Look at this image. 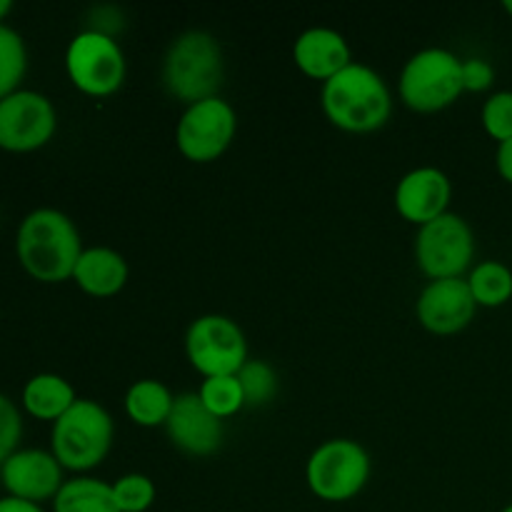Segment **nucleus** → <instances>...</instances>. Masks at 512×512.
Masks as SVG:
<instances>
[{"label": "nucleus", "instance_id": "nucleus-1", "mask_svg": "<svg viewBox=\"0 0 512 512\" xmlns=\"http://www.w3.org/2000/svg\"><path fill=\"white\" fill-rule=\"evenodd\" d=\"M83 250L78 228L63 210L38 208L20 220L15 253L25 273L38 283L73 280Z\"/></svg>", "mask_w": 512, "mask_h": 512}, {"label": "nucleus", "instance_id": "nucleus-2", "mask_svg": "<svg viewBox=\"0 0 512 512\" xmlns=\"http://www.w3.org/2000/svg\"><path fill=\"white\" fill-rule=\"evenodd\" d=\"M320 103L325 118L345 133H373L383 128L393 113L388 83L378 70L363 63H350L323 83Z\"/></svg>", "mask_w": 512, "mask_h": 512}, {"label": "nucleus", "instance_id": "nucleus-3", "mask_svg": "<svg viewBox=\"0 0 512 512\" xmlns=\"http://www.w3.org/2000/svg\"><path fill=\"white\" fill-rule=\"evenodd\" d=\"M160 75L168 95L185 108L215 98L225 78L223 48L208 30H185L165 50Z\"/></svg>", "mask_w": 512, "mask_h": 512}, {"label": "nucleus", "instance_id": "nucleus-4", "mask_svg": "<svg viewBox=\"0 0 512 512\" xmlns=\"http://www.w3.org/2000/svg\"><path fill=\"white\" fill-rule=\"evenodd\" d=\"M113 435L115 425L108 410L95 400L78 398L73 408L53 423L50 453L63 470L85 475L108 458Z\"/></svg>", "mask_w": 512, "mask_h": 512}, {"label": "nucleus", "instance_id": "nucleus-5", "mask_svg": "<svg viewBox=\"0 0 512 512\" xmlns=\"http://www.w3.org/2000/svg\"><path fill=\"white\" fill-rule=\"evenodd\" d=\"M400 100L415 113L450 108L463 90V58L445 48H423L410 55L398 80Z\"/></svg>", "mask_w": 512, "mask_h": 512}, {"label": "nucleus", "instance_id": "nucleus-6", "mask_svg": "<svg viewBox=\"0 0 512 512\" xmlns=\"http://www.w3.org/2000/svg\"><path fill=\"white\" fill-rule=\"evenodd\" d=\"M370 455L350 438H330L310 453L305 483L323 503H348L358 498L370 480Z\"/></svg>", "mask_w": 512, "mask_h": 512}, {"label": "nucleus", "instance_id": "nucleus-7", "mask_svg": "<svg viewBox=\"0 0 512 512\" xmlns=\"http://www.w3.org/2000/svg\"><path fill=\"white\" fill-rule=\"evenodd\" d=\"M65 70L68 78L80 93L90 98L113 95L123 85L128 65H125L123 48L113 35L100 30H80L65 50Z\"/></svg>", "mask_w": 512, "mask_h": 512}, {"label": "nucleus", "instance_id": "nucleus-8", "mask_svg": "<svg viewBox=\"0 0 512 512\" xmlns=\"http://www.w3.org/2000/svg\"><path fill=\"white\" fill-rule=\"evenodd\" d=\"M475 260V235L468 220L445 213L420 225L415 235V263L430 280L463 278Z\"/></svg>", "mask_w": 512, "mask_h": 512}, {"label": "nucleus", "instance_id": "nucleus-9", "mask_svg": "<svg viewBox=\"0 0 512 512\" xmlns=\"http://www.w3.org/2000/svg\"><path fill=\"white\" fill-rule=\"evenodd\" d=\"M185 355L203 378L238 375L248 363V340L228 315H200L185 333Z\"/></svg>", "mask_w": 512, "mask_h": 512}, {"label": "nucleus", "instance_id": "nucleus-10", "mask_svg": "<svg viewBox=\"0 0 512 512\" xmlns=\"http://www.w3.org/2000/svg\"><path fill=\"white\" fill-rule=\"evenodd\" d=\"M238 133V115L220 95L183 110L175 128V145L190 163H213L233 145Z\"/></svg>", "mask_w": 512, "mask_h": 512}, {"label": "nucleus", "instance_id": "nucleus-11", "mask_svg": "<svg viewBox=\"0 0 512 512\" xmlns=\"http://www.w3.org/2000/svg\"><path fill=\"white\" fill-rule=\"evenodd\" d=\"M58 130V113L48 95L15 90L0 100V148L8 153H33L48 145Z\"/></svg>", "mask_w": 512, "mask_h": 512}, {"label": "nucleus", "instance_id": "nucleus-12", "mask_svg": "<svg viewBox=\"0 0 512 512\" xmlns=\"http://www.w3.org/2000/svg\"><path fill=\"white\" fill-rule=\"evenodd\" d=\"M0 473L5 495L38 505L53 503L65 483L63 465L50 450L40 448H18L0 463Z\"/></svg>", "mask_w": 512, "mask_h": 512}, {"label": "nucleus", "instance_id": "nucleus-13", "mask_svg": "<svg viewBox=\"0 0 512 512\" xmlns=\"http://www.w3.org/2000/svg\"><path fill=\"white\" fill-rule=\"evenodd\" d=\"M475 310H478V303L465 278L430 280L415 303L420 325L433 335L460 333L473 323Z\"/></svg>", "mask_w": 512, "mask_h": 512}, {"label": "nucleus", "instance_id": "nucleus-14", "mask_svg": "<svg viewBox=\"0 0 512 512\" xmlns=\"http://www.w3.org/2000/svg\"><path fill=\"white\" fill-rule=\"evenodd\" d=\"M170 443L185 455L193 458H208L223 445V420L215 418L203 405L198 393L175 395L173 410L165 423Z\"/></svg>", "mask_w": 512, "mask_h": 512}, {"label": "nucleus", "instance_id": "nucleus-15", "mask_svg": "<svg viewBox=\"0 0 512 512\" xmlns=\"http://www.w3.org/2000/svg\"><path fill=\"white\" fill-rule=\"evenodd\" d=\"M450 198H453V185H450L448 175L433 165H423L400 178L398 188H395V210L400 213V218L420 228V225L450 213Z\"/></svg>", "mask_w": 512, "mask_h": 512}, {"label": "nucleus", "instance_id": "nucleus-16", "mask_svg": "<svg viewBox=\"0 0 512 512\" xmlns=\"http://www.w3.org/2000/svg\"><path fill=\"white\" fill-rule=\"evenodd\" d=\"M293 60L300 73L323 83L355 63L348 40L333 28L303 30L293 45Z\"/></svg>", "mask_w": 512, "mask_h": 512}, {"label": "nucleus", "instance_id": "nucleus-17", "mask_svg": "<svg viewBox=\"0 0 512 512\" xmlns=\"http://www.w3.org/2000/svg\"><path fill=\"white\" fill-rule=\"evenodd\" d=\"M128 263L113 248H85L73 270V280L83 293L93 298H113L128 283Z\"/></svg>", "mask_w": 512, "mask_h": 512}, {"label": "nucleus", "instance_id": "nucleus-18", "mask_svg": "<svg viewBox=\"0 0 512 512\" xmlns=\"http://www.w3.org/2000/svg\"><path fill=\"white\" fill-rule=\"evenodd\" d=\"M20 400H23L25 413L33 415L35 420L55 423V420L63 418V415L73 408L78 395H75L73 385H70L63 375L38 373L25 383Z\"/></svg>", "mask_w": 512, "mask_h": 512}, {"label": "nucleus", "instance_id": "nucleus-19", "mask_svg": "<svg viewBox=\"0 0 512 512\" xmlns=\"http://www.w3.org/2000/svg\"><path fill=\"white\" fill-rule=\"evenodd\" d=\"M175 395L160 380H138L125 393V415L140 428H160L168 423Z\"/></svg>", "mask_w": 512, "mask_h": 512}, {"label": "nucleus", "instance_id": "nucleus-20", "mask_svg": "<svg viewBox=\"0 0 512 512\" xmlns=\"http://www.w3.org/2000/svg\"><path fill=\"white\" fill-rule=\"evenodd\" d=\"M53 512H120L113 498V483L93 478V475H75L65 480L60 493L53 500Z\"/></svg>", "mask_w": 512, "mask_h": 512}, {"label": "nucleus", "instance_id": "nucleus-21", "mask_svg": "<svg viewBox=\"0 0 512 512\" xmlns=\"http://www.w3.org/2000/svg\"><path fill=\"white\" fill-rule=\"evenodd\" d=\"M465 280L478 308H500L512 298V270L500 260H483Z\"/></svg>", "mask_w": 512, "mask_h": 512}, {"label": "nucleus", "instance_id": "nucleus-22", "mask_svg": "<svg viewBox=\"0 0 512 512\" xmlns=\"http://www.w3.org/2000/svg\"><path fill=\"white\" fill-rule=\"evenodd\" d=\"M28 73V48L23 35L8 23H0V100L20 90Z\"/></svg>", "mask_w": 512, "mask_h": 512}, {"label": "nucleus", "instance_id": "nucleus-23", "mask_svg": "<svg viewBox=\"0 0 512 512\" xmlns=\"http://www.w3.org/2000/svg\"><path fill=\"white\" fill-rule=\"evenodd\" d=\"M200 400L215 418H233L245 408V395L240 388L238 375H218V378H203L198 388Z\"/></svg>", "mask_w": 512, "mask_h": 512}, {"label": "nucleus", "instance_id": "nucleus-24", "mask_svg": "<svg viewBox=\"0 0 512 512\" xmlns=\"http://www.w3.org/2000/svg\"><path fill=\"white\" fill-rule=\"evenodd\" d=\"M238 380H240V388H243L245 395V405H268L270 400H275L278 395V373L270 363L265 360H250L238 370Z\"/></svg>", "mask_w": 512, "mask_h": 512}, {"label": "nucleus", "instance_id": "nucleus-25", "mask_svg": "<svg viewBox=\"0 0 512 512\" xmlns=\"http://www.w3.org/2000/svg\"><path fill=\"white\" fill-rule=\"evenodd\" d=\"M113 498L120 512H148L158 498V490L148 475L128 473L113 483Z\"/></svg>", "mask_w": 512, "mask_h": 512}, {"label": "nucleus", "instance_id": "nucleus-26", "mask_svg": "<svg viewBox=\"0 0 512 512\" xmlns=\"http://www.w3.org/2000/svg\"><path fill=\"white\" fill-rule=\"evenodd\" d=\"M480 120H483L485 133L498 140V145L512 140V90H498L490 95L483 105Z\"/></svg>", "mask_w": 512, "mask_h": 512}, {"label": "nucleus", "instance_id": "nucleus-27", "mask_svg": "<svg viewBox=\"0 0 512 512\" xmlns=\"http://www.w3.org/2000/svg\"><path fill=\"white\" fill-rule=\"evenodd\" d=\"M23 438V418L8 395L0 393V463L18 450Z\"/></svg>", "mask_w": 512, "mask_h": 512}, {"label": "nucleus", "instance_id": "nucleus-28", "mask_svg": "<svg viewBox=\"0 0 512 512\" xmlns=\"http://www.w3.org/2000/svg\"><path fill=\"white\" fill-rule=\"evenodd\" d=\"M495 68L485 58L463 60V90L465 93H485L493 88Z\"/></svg>", "mask_w": 512, "mask_h": 512}, {"label": "nucleus", "instance_id": "nucleus-29", "mask_svg": "<svg viewBox=\"0 0 512 512\" xmlns=\"http://www.w3.org/2000/svg\"><path fill=\"white\" fill-rule=\"evenodd\" d=\"M495 165H498V173L505 183L512 185V140L498 145V153H495Z\"/></svg>", "mask_w": 512, "mask_h": 512}, {"label": "nucleus", "instance_id": "nucleus-30", "mask_svg": "<svg viewBox=\"0 0 512 512\" xmlns=\"http://www.w3.org/2000/svg\"><path fill=\"white\" fill-rule=\"evenodd\" d=\"M0 512H45V510L43 505L38 503H28V500L3 495V498H0Z\"/></svg>", "mask_w": 512, "mask_h": 512}, {"label": "nucleus", "instance_id": "nucleus-31", "mask_svg": "<svg viewBox=\"0 0 512 512\" xmlns=\"http://www.w3.org/2000/svg\"><path fill=\"white\" fill-rule=\"evenodd\" d=\"M10 10H13V3H10V0H0V23H5V18L10 15Z\"/></svg>", "mask_w": 512, "mask_h": 512}, {"label": "nucleus", "instance_id": "nucleus-32", "mask_svg": "<svg viewBox=\"0 0 512 512\" xmlns=\"http://www.w3.org/2000/svg\"><path fill=\"white\" fill-rule=\"evenodd\" d=\"M503 10H505V13H508L510 18H512V0H505V3H503Z\"/></svg>", "mask_w": 512, "mask_h": 512}, {"label": "nucleus", "instance_id": "nucleus-33", "mask_svg": "<svg viewBox=\"0 0 512 512\" xmlns=\"http://www.w3.org/2000/svg\"><path fill=\"white\" fill-rule=\"evenodd\" d=\"M500 512H512V503L508 505V508H503V510H500Z\"/></svg>", "mask_w": 512, "mask_h": 512}, {"label": "nucleus", "instance_id": "nucleus-34", "mask_svg": "<svg viewBox=\"0 0 512 512\" xmlns=\"http://www.w3.org/2000/svg\"><path fill=\"white\" fill-rule=\"evenodd\" d=\"M0 490H3V473H0Z\"/></svg>", "mask_w": 512, "mask_h": 512}]
</instances>
